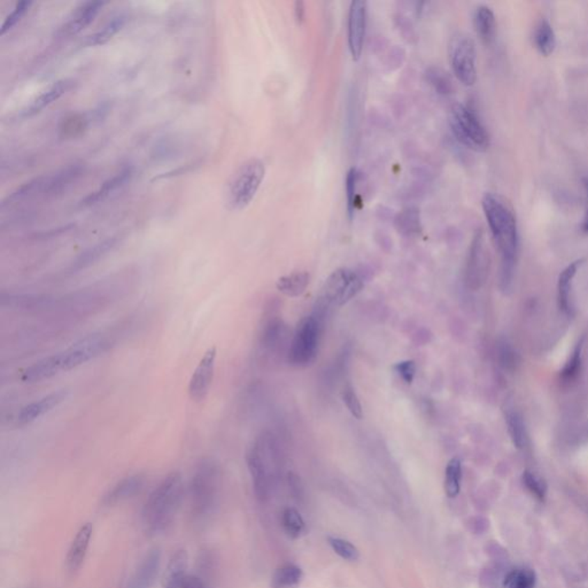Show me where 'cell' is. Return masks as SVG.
I'll use <instances>...</instances> for the list:
<instances>
[{"instance_id":"ab89813d","label":"cell","mask_w":588,"mask_h":588,"mask_svg":"<svg viewBox=\"0 0 588 588\" xmlns=\"http://www.w3.org/2000/svg\"><path fill=\"white\" fill-rule=\"evenodd\" d=\"M582 343L580 341L572 353L571 358L566 363V367L561 372V378L563 381L571 383L572 381H575L578 377L580 369H582Z\"/></svg>"},{"instance_id":"4dcf8cb0","label":"cell","mask_w":588,"mask_h":588,"mask_svg":"<svg viewBox=\"0 0 588 588\" xmlns=\"http://www.w3.org/2000/svg\"><path fill=\"white\" fill-rule=\"evenodd\" d=\"M534 43H536V49L541 54L548 57L554 52L556 46L555 33H554L553 27L550 26V23L546 20L541 21L536 27Z\"/></svg>"},{"instance_id":"83f0119b","label":"cell","mask_w":588,"mask_h":588,"mask_svg":"<svg viewBox=\"0 0 588 588\" xmlns=\"http://www.w3.org/2000/svg\"><path fill=\"white\" fill-rule=\"evenodd\" d=\"M304 579V572L295 564L279 566L272 575V588H297Z\"/></svg>"},{"instance_id":"f546056e","label":"cell","mask_w":588,"mask_h":588,"mask_svg":"<svg viewBox=\"0 0 588 588\" xmlns=\"http://www.w3.org/2000/svg\"><path fill=\"white\" fill-rule=\"evenodd\" d=\"M536 572L527 566L514 568L504 577V588H536Z\"/></svg>"},{"instance_id":"d6a6232c","label":"cell","mask_w":588,"mask_h":588,"mask_svg":"<svg viewBox=\"0 0 588 588\" xmlns=\"http://www.w3.org/2000/svg\"><path fill=\"white\" fill-rule=\"evenodd\" d=\"M425 78H427V83L439 94L447 96L452 94L454 90L450 75L440 67L432 66L430 68H427L425 71Z\"/></svg>"},{"instance_id":"ba28073f","label":"cell","mask_w":588,"mask_h":588,"mask_svg":"<svg viewBox=\"0 0 588 588\" xmlns=\"http://www.w3.org/2000/svg\"><path fill=\"white\" fill-rule=\"evenodd\" d=\"M448 58L456 78L472 87L477 81V52L473 39L466 33H456L448 44Z\"/></svg>"},{"instance_id":"f1b7e54d","label":"cell","mask_w":588,"mask_h":588,"mask_svg":"<svg viewBox=\"0 0 588 588\" xmlns=\"http://www.w3.org/2000/svg\"><path fill=\"white\" fill-rule=\"evenodd\" d=\"M126 22V15L121 14V15L114 17L101 29L98 30L92 35L87 36V38L85 39V44L89 46L104 45L122 29Z\"/></svg>"},{"instance_id":"30bf717a","label":"cell","mask_w":588,"mask_h":588,"mask_svg":"<svg viewBox=\"0 0 588 588\" xmlns=\"http://www.w3.org/2000/svg\"><path fill=\"white\" fill-rule=\"evenodd\" d=\"M112 340L104 332L92 333L82 338L61 352L64 370L68 372L104 354L110 347Z\"/></svg>"},{"instance_id":"7402d4cb","label":"cell","mask_w":588,"mask_h":588,"mask_svg":"<svg viewBox=\"0 0 588 588\" xmlns=\"http://www.w3.org/2000/svg\"><path fill=\"white\" fill-rule=\"evenodd\" d=\"M119 242H120L119 237H112V238H108L103 242H99L98 245L87 249L71 263V267H69V272H81L83 269L89 268L90 265L99 261L101 258H104L107 253H110L112 249H115V246L119 244Z\"/></svg>"},{"instance_id":"2e32d148","label":"cell","mask_w":588,"mask_h":588,"mask_svg":"<svg viewBox=\"0 0 588 588\" xmlns=\"http://www.w3.org/2000/svg\"><path fill=\"white\" fill-rule=\"evenodd\" d=\"M67 397H68L67 390H59L51 395L43 397L39 400L34 401L31 404H26L24 407L21 408L17 415V423L20 425L33 423L36 420H38L39 417L44 416L53 411L55 407H58L59 404L67 399Z\"/></svg>"},{"instance_id":"8992f818","label":"cell","mask_w":588,"mask_h":588,"mask_svg":"<svg viewBox=\"0 0 588 588\" xmlns=\"http://www.w3.org/2000/svg\"><path fill=\"white\" fill-rule=\"evenodd\" d=\"M453 135L462 145L476 152H484L490 146V135L473 110L462 104H454L448 114Z\"/></svg>"},{"instance_id":"b9f144b4","label":"cell","mask_w":588,"mask_h":588,"mask_svg":"<svg viewBox=\"0 0 588 588\" xmlns=\"http://www.w3.org/2000/svg\"><path fill=\"white\" fill-rule=\"evenodd\" d=\"M30 6H31V1H20V3H17V6L14 7L13 12L3 21V26L0 28V35H5L7 31H10L19 22L20 20L22 19L23 15L29 10Z\"/></svg>"},{"instance_id":"cb8c5ba5","label":"cell","mask_w":588,"mask_h":588,"mask_svg":"<svg viewBox=\"0 0 588 588\" xmlns=\"http://www.w3.org/2000/svg\"><path fill=\"white\" fill-rule=\"evenodd\" d=\"M133 177V169L130 167L122 169L121 172L114 175L113 177L108 178L101 184V188L97 191H94V193L89 194L85 198L84 201H82L83 205H94L97 204L101 200H104L105 198L108 197L110 194L122 189L124 185L129 183L130 179Z\"/></svg>"},{"instance_id":"836d02e7","label":"cell","mask_w":588,"mask_h":588,"mask_svg":"<svg viewBox=\"0 0 588 588\" xmlns=\"http://www.w3.org/2000/svg\"><path fill=\"white\" fill-rule=\"evenodd\" d=\"M281 524L285 534L291 539H297L299 536H302L306 529L304 518L301 517L300 513L293 508H286L283 511Z\"/></svg>"},{"instance_id":"e0dca14e","label":"cell","mask_w":588,"mask_h":588,"mask_svg":"<svg viewBox=\"0 0 588 588\" xmlns=\"http://www.w3.org/2000/svg\"><path fill=\"white\" fill-rule=\"evenodd\" d=\"M144 485H145V476L142 473L124 477L105 493L101 502L106 507H113L117 504H122L138 494L144 487Z\"/></svg>"},{"instance_id":"8d00e7d4","label":"cell","mask_w":588,"mask_h":588,"mask_svg":"<svg viewBox=\"0 0 588 588\" xmlns=\"http://www.w3.org/2000/svg\"><path fill=\"white\" fill-rule=\"evenodd\" d=\"M328 543L333 552L341 559L349 562H355L360 559V552L348 540L338 536H328Z\"/></svg>"},{"instance_id":"6da1fadb","label":"cell","mask_w":588,"mask_h":588,"mask_svg":"<svg viewBox=\"0 0 588 588\" xmlns=\"http://www.w3.org/2000/svg\"><path fill=\"white\" fill-rule=\"evenodd\" d=\"M184 480L181 472H170L162 479L142 511V523L146 534L159 536L172 527L184 498Z\"/></svg>"},{"instance_id":"4fadbf2b","label":"cell","mask_w":588,"mask_h":588,"mask_svg":"<svg viewBox=\"0 0 588 588\" xmlns=\"http://www.w3.org/2000/svg\"><path fill=\"white\" fill-rule=\"evenodd\" d=\"M367 29V3L353 1L349 7L347 39L353 60L358 61L362 55Z\"/></svg>"},{"instance_id":"d4e9b609","label":"cell","mask_w":588,"mask_h":588,"mask_svg":"<svg viewBox=\"0 0 588 588\" xmlns=\"http://www.w3.org/2000/svg\"><path fill=\"white\" fill-rule=\"evenodd\" d=\"M476 31L479 38L486 45L491 44L494 41L495 31H497V21L493 10L488 6H479L475 12L473 17Z\"/></svg>"},{"instance_id":"277c9868","label":"cell","mask_w":588,"mask_h":588,"mask_svg":"<svg viewBox=\"0 0 588 588\" xmlns=\"http://www.w3.org/2000/svg\"><path fill=\"white\" fill-rule=\"evenodd\" d=\"M265 166L258 158L244 162L233 175L226 190V204L233 210L247 207L256 198L265 179Z\"/></svg>"},{"instance_id":"9c48e42d","label":"cell","mask_w":588,"mask_h":588,"mask_svg":"<svg viewBox=\"0 0 588 588\" xmlns=\"http://www.w3.org/2000/svg\"><path fill=\"white\" fill-rule=\"evenodd\" d=\"M362 278L348 268L335 270L322 288V300L329 306L341 307L362 291Z\"/></svg>"},{"instance_id":"5b68a950","label":"cell","mask_w":588,"mask_h":588,"mask_svg":"<svg viewBox=\"0 0 588 588\" xmlns=\"http://www.w3.org/2000/svg\"><path fill=\"white\" fill-rule=\"evenodd\" d=\"M275 456L272 436L261 434L246 453V464L252 478L253 490L260 501L268 498L270 491V464Z\"/></svg>"},{"instance_id":"484cf974","label":"cell","mask_w":588,"mask_h":588,"mask_svg":"<svg viewBox=\"0 0 588 588\" xmlns=\"http://www.w3.org/2000/svg\"><path fill=\"white\" fill-rule=\"evenodd\" d=\"M82 166H69L66 169L53 175L51 177L45 178V184L43 192L47 196H55L65 190L71 183L81 175Z\"/></svg>"},{"instance_id":"f6af8a7d","label":"cell","mask_w":588,"mask_h":588,"mask_svg":"<svg viewBox=\"0 0 588 588\" xmlns=\"http://www.w3.org/2000/svg\"><path fill=\"white\" fill-rule=\"evenodd\" d=\"M584 188H585L586 199H587V210H586L585 219H584V223H582V231L588 233V177L584 178Z\"/></svg>"},{"instance_id":"ac0fdd59","label":"cell","mask_w":588,"mask_h":588,"mask_svg":"<svg viewBox=\"0 0 588 588\" xmlns=\"http://www.w3.org/2000/svg\"><path fill=\"white\" fill-rule=\"evenodd\" d=\"M104 5V1H87L83 3L75 10L65 26L60 28L59 34L61 37H71L81 33L96 19Z\"/></svg>"},{"instance_id":"44dd1931","label":"cell","mask_w":588,"mask_h":588,"mask_svg":"<svg viewBox=\"0 0 588 588\" xmlns=\"http://www.w3.org/2000/svg\"><path fill=\"white\" fill-rule=\"evenodd\" d=\"M71 85V81H68V80L55 82L54 84L51 85L47 90L39 94L38 97H36L27 106L26 110L22 112V117H33L39 112H42L45 107L50 106L54 101H58L59 98L62 97L69 90Z\"/></svg>"},{"instance_id":"e575fe53","label":"cell","mask_w":588,"mask_h":588,"mask_svg":"<svg viewBox=\"0 0 588 588\" xmlns=\"http://www.w3.org/2000/svg\"><path fill=\"white\" fill-rule=\"evenodd\" d=\"M506 420H507L508 431L515 446L517 448H524L527 445V431H525V425H524L522 416L517 411H508L506 413Z\"/></svg>"},{"instance_id":"7c38bea8","label":"cell","mask_w":588,"mask_h":588,"mask_svg":"<svg viewBox=\"0 0 588 588\" xmlns=\"http://www.w3.org/2000/svg\"><path fill=\"white\" fill-rule=\"evenodd\" d=\"M487 274V254L485 249L484 235L482 231L476 233L466 258L464 279L469 288L478 290L484 283Z\"/></svg>"},{"instance_id":"7bdbcfd3","label":"cell","mask_w":588,"mask_h":588,"mask_svg":"<svg viewBox=\"0 0 588 588\" xmlns=\"http://www.w3.org/2000/svg\"><path fill=\"white\" fill-rule=\"evenodd\" d=\"M393 369L406 384H411L414 381L415 376H416V363L413 360H404L401 362L395 363Z\"/></svg>"},{"instance_id":"f35d334b","label":"cell","mask_w":588,"mask_h":588,"mask_svg":"<svg viewBox=\"0 0 588 588\" xmlns=\"http://www.w3.org/2000/svg\"><path fill=\"white\" fill-rule=\"evenodd\" d=\"M360 172L356 168H351L346 176V199L347 212L351 220L354 217L358 199V184H359Z\"/></svg>"},{"instance_id":"9a60e30c","label":"cell","mask_w":588,"mask_h":588,"mask_svg":"<svg viewBox=\"0 0 588 588\" xmlns=\"http://www.w3.org/2000/svg\"><path fill=\"white\" fill-rule=\"evenodd\" d=\"M161 569V550H149L142 556L130 575L126 588H152Z\"/></svg>"},{"instance_id":"4316f807","label":"cell","mask_w":588,"mask_h":588,"mask_svg":"<svg viewBox=\"0 0 588 588\" xmlns=\"http://www.w3.org/2000/svg\"><path fill=\"white\" fill-rule=\"evenodd\" d=\"M308 285L309 274L306 272H297L279 278L276 286L278 291L286 297H297L304 293Z\"/></svg>"},{"instance_id":"74e56055","label":"cell","mask_w":588,"mask_h":588,"mask_svg":"<svg viewBox=\"0 0 588 588\" xmlns=\"http://www.w3.org/2000/svg\"><path fill=\"white\" fill-rule=\"evenodd\" d=\"M524 486L538 501H545L547 497V484L543 477L536 475V472L525 470L522 476Z\"/></svg>"},{"instance_id":"52a82bcc","label":"cell","mask_w":588,"mask_h":588,"mask_svg":"<svg viewBox=\"0 0 588 588\" xmlns=\"http://www.w3.org/2000/svg\"><path fill=\"white\" fill-rule=\"evenodd\" d=\"M322 335L320 317H304L297 324L288 348V361L294 368H307L316 360Z\"/></svg>"},{"instance_id":"5bb4252c","label":"cell","mask_w":588,"mask_h":588,"mask_svg":"<svg viewBox=\"0 0 588 588\" xmlns=\"http://www.w3.org/2000/svg\"><path fill=\"white\" fill-rule=\"evenodd\" d=\"M163 588H206L203 579L188 571V555L181 550L169 561Z\"/></svg>"},{"instance_id":"3957f363","label":"cell","mask_w":588,"mask_h":588,"mask_svg":"<svg viewBox=\"0 0 588 588\" xmlns=\"http://www.w3.org/2000/svg\"><path fill=\"white\" fill-rule=\"evenodd\" d=\"M221 491L220 466L205 459L194 469L190 483L191 513L198 523H205L216 510Z\"/></svg>"},{"instance_id":"ee69618b","label":"cell","mask_w":588,"mask_h":588,"mask_svg":"<svg viewBox=\"0 0 588 588\" xmlns=\"http://www.w3.org/2000/svg\"><path fill=\"white\" fill-rule=\"evenodd\" d=\"M304 14H306V10H304V3H302V1H297V3H294V17L297 20V23L304 22Z\"/></svg>"},{"instance_id":"1f68e13d","label":"cell","mask_w":588,"mask_h":588,"mask_svg":"<svg viewBox=\"0 0 588 588\" xmlns=\"http://www.w3.org/2000/svg\"><path fill=\"white\" fill-rule=\"evenodd\" d=\"M462 463L459 457L450 460L445 471V492L448 498H456L461 492Z\"/></svg>"},{"instance_id":"60d3db41","label":"cell","mask_w":588,"mask_h":588,"mask_svg":"<svg viewBox=\"0 0 588 588\" xmlns=\"http://www.w3.org/2000/svg\"><path fill=\"white\" fill-rule=\"evenodd\" d=\"M341 400H343L344 404H345L353 417H355L356 420L362 418V406L360 402L359 397L351 385H347L344 388L343 392H341Z\"/></svg>"},{"instance_id":"7a4b0ae2","label":"cell","mask_w":588,"mask_h":588,"mask_svg":"<svg viewBox=\"0 0 588 588\" xmlns=\"http://www.w3.org/2000/svg\"><path fill=\"white\" fill-rule=\"evenodd\" d=\"M483 210L492 236L501 253L504 268L510 269L518 249L517 222L514 210L504 197L486 193L483 198Z\"/></svg>"},{"instance_id":"d6986e66","label":"cell","mask_w":588,"mask_h":588,"mask_svg":"<svg viewBox=\"0 0 588 588\" xmlns=\"http://www.w3.org/2000/svg\"><path fill=\"white\" fill-rule=\"evenodd\" d=\"M92 534H94V525L91 523H85L75 534L74 539L69 546L67 557H66V564L69 571H78L83 566L87 550L90 547Z\"/></svg>"},{"instance_id":"ffe728a7","label":"cell","mask_w":588,"mask_h":588,"mask_svg":"<svg viewBox=\"0 0 588 588\" xmlns=\"http://www.w3.org/2000/svg\"><path fill=\"white\" fill-rule=\"evenodd\" d=\"M64 370V361H62L61 353L53 354L44 359L39 360L37 362L30 365L23 372L22 381L24 383H38L45 379L52 378L53 376L58 375L59 372Z\"/></svg>"},{"instance_id":"603a6c76","label":"cell","mask_w":588,"mask_h":588,"mask_svg":"<svg viewBox=\"0 0 588 588\" xmlns=\"http://www.w3.org/2000/svg\"><path fill=\"white\" fill-rule=\"evenodd\" d=\"M584 260H577V261L572 262L571 265H568L559 277V284H557V290H559V307L563 313L566 315H571L573 311V306H572L571 301V288L572 281L573 278L577 275L578 269L582 265Z\"/></svg>"},{"instance_id":"d590c367","label":"cell","mask_w":588,"mask_h":588,"mask_svg":"<svg viewBox=\"0 0 588 588\" xmlns=\"http://www.w3.org/2000/svg\"><path fill=\"white\" fill-rule=\"evenodd\" d=\"M399 233L406 236L417 235L420 231V214L415 210H404L395 220Z\"/></svg>"},{"instance_id":"8fae6325","label":"cell","mask_w":588,"mask_h":588,"mask_svg":"<svg viewBox=\"0 0 588 588\" xmlns=\"http://www.w3.org/2000/svg\"><path fill=\"white\" fill-rule=\"evenodd\" d=\"M216 356V347L208 348L191 376L189 395L196 402H203L207 398L215 375Z\"/></svg>"}]
</instances>
